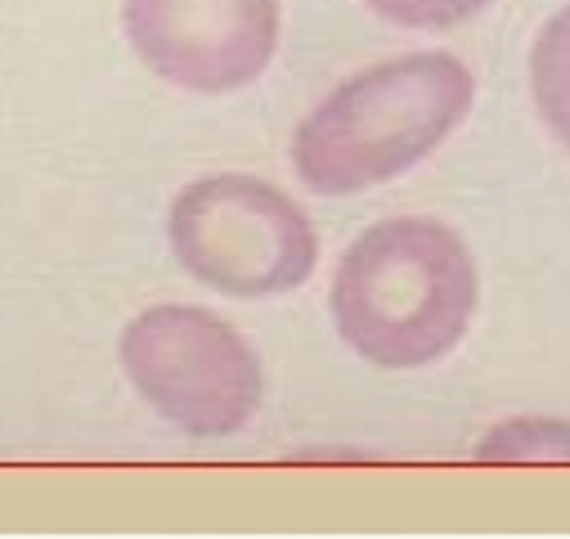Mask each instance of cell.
Here are the masks:
<instances>
[{"instance_id": "2", "label": "cell", "mask_w": 570, "mask_h": 539, "mask_svg": "<svg viewBox=\"0 0 570 539\" xmlns=\"http://www.w3.org/2000/svg\"><path fill=\"white\" fill-rule=\"evenodd\" d=\"M476 81L463 59L417 50L342 81L293 135V167L315 194L373 189L432 149L468 117Z\"/></svg>"}, {"instance_id": "8", "label": "cell", "mask_w": 570, "mask_h": 539, "mask_svg": "<svg viewBox=\"0 0 570 539\" xmlns=\"http://www.w3.org/2000/svg\"><path fill=\"white\" fill-rule=\"evenodd\" d=\"M364 6L400 28H459L476 19L490 0H364Z\"/></svg>"}, {"instance_id": "3", "label": "cell", "mask_w": 570, "mask_h": 539, "mask_svg": "<svg viewBox=\"0 0 570 539\" xmlns=\"http://www.w3.org/2000/svg\"><path fill=\"white\" fill-rule=\"evenodd\" d=\"M171 252L225 297H278L311 280L320 238L306 212L256 176L194 180L171 207Z\"/></svg>"}, {"instance_id": "1", "label": "cell", "mask_w": 570, "mask_h": 539, "mask_svg": "<svg viewBox=\"0 0 570 539\" xmlns=\"http://www.w3.org/2000/svg\"><path fill=\"white\" fill-rule=\"evenodd\" d=\"M472 311V252L432 216H395L364 229L333 275L337 333L377 369L436 364L463 342Z\"/></svg>"}, {"instance_id": "5", "label": "cell", "mask_w": 570, "mask_h": 539, "mask_svg": "<svg viewBox=\"0 0 570 539\" xmlns=\"http://www.w3.org/2000/svg\"><path fill=\"white\" fill-rule=\"evenodd\" d=\"M121 23L154 77L225 95L252 86L278 46V0H121Z\"/></svg>"}, {"instance_id": "4", "label": "cell", "mask_w": 570, "mask_h": 539, "mask_svg": "<svg viewBox=\"0 0 570 539\" xmlns=\"http://www.w3.org/2000/svg\"><path fill=\"white\" fill-rule=\"evenodd\" d=\"M121 369L185 437H234L265 395L256 351L203 306H154L121 333Z\"/></svg>"}, {"instance_id": "7", "label": "cell", "mask_w": 570, "mask_h": 539, "mask_svg": "<svg viewBox=\"0 0 570 539\" xmlns=\"http://www.w3.org/2000/svg\"><path fill=\"white\" fill-rule=\"evenodd\" d=\"M476 454L490 463H570V423L517 419L494 428Z\"/></svg>"}, {"instance_id": "6", "label": "cell", "mask_w": 570, "mask_h": 539, "mask_svg": "<svg viewBox=\"0 0 570 539\" xmlns=\"http://www.w3.org/2000/svg\"><path fill=\"white\" fill-rule=\"evenodd\" d=\"M530 95L548 130L570 149V6H561L530 50Z\"/></svg>"}]
</instances>
